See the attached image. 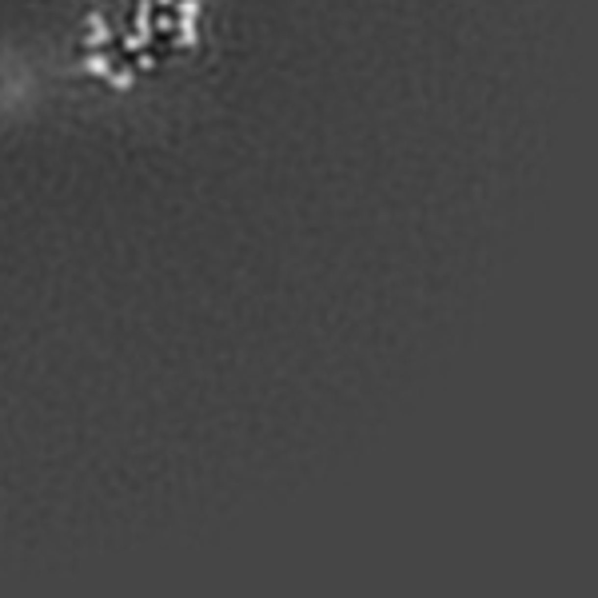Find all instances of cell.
I'll return each mask as SVG.
<instances>
[{"mask_svg":"<svg viewBox=\"0 0 598 598\" xmlns=\"http://www.w3.org/2000/svg\"><path fill=\"white\" fill-rule=\"evenodd\" d=\"M112 84H120V88H124V84H132V72H116V76H112Z\"/></svg>","mask_w":598,"mask_h":598,"instance_id":"obj_3","label":"cell"},{"mask_svg":"<svg viewBox=\"0 0 598 598\" xmlns=\"http://www.w3.org/2000/svg\"><path fill=\"white\" fill-rule=\"evenodd\" d=\"M88 72H100V76H108V56H92V60H88Z\"/></svg>","mask_w":598,"mask_h":598,"instance_id":"obj_2","label":"cell"},{"mask_svg":"<svg viewBox=\"0 0 598 598\" xmlns=\"http://www.w3.org/2000/svg\"><path fill=\"white\" fill-rule=\"evenodd\" d=\"M160 4H172V0H160Z\"/></svg>","mask_w":598,"mask_h":598,"instance_id":"obj_4","label":"cell"},{"mask_svg":"<svg viewBox=\"0 0 598 598\" xmlns=\"http://www.w3.org/2000/svg\"><path fill=\"white\" fill-rule=\"evenodd\" d=\"M88 24H92V32H88V44H104V40H108L104 20H100V16H88Z\"/></svg>","mask_w":598,"mask_h":598,"instance_id":"obj_1","label":"cell"}]
</instances>
